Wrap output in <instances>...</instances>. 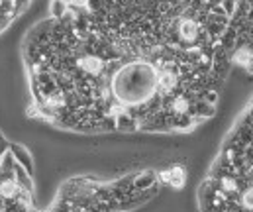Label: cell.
I'll list each match as a JSON object with an SVG mask.
<instances>
[{"label":"cell","instance_id":"6da1fadb","mask_svg":"<svg viewBox=\"0 0 253 212\" xmlns=\"http://www.w3.org/2000/svg\"><path fill=\"white\" fill-rule=\"evenodd\" d=\"M155 181H157V175L153 171H145V173H139V175L133 177L131 187L137 193H145L149 189H155Z\"/></svg>","mask_w":253,"mask_h":212},{"label":"cell","instance_id":"7a4b0ae2","mask_svg":"<svg viewBox=\"0 0 253 212\" xmlns=\"http://www.w3.org/2000/svg\"><path fill=\"white\" fill-rule=\"evenodd\" d=\"M10 151L14 153L16 163H20L26 171L34 173V161H32V155H30V151H28L24 145H20V143H10Z\"/></svg>","mask_w":253,"mask_h":212},{"label":"cell","instance_id":"3957f363","mask_svg":"<svg viewBox=\"0 0 253 212\" xmlns=\"http://www.w3.org/2000/svg\"><path fill=\"white\" fill-rule=\"evenodd\" d=\"M159 177H161V181H165L167 185L179 189V187H183L187 175H185V169H183V167H171V169H167V171H161Z\"/></svg>","mask_w":253,"mask_h":212},{"label":"cell","instance_id":"277c9868","mask_svg":"<svg viewBox=\"0 0 253 212\" xmlns=\"http://www.w3.org/2000/svg\"><path fill=\"white\" fill-rule=\"evenodd\" d=\"M49 12H51L53 20H59L65 12H67V4H65L63 0H53L51 6H49Z\"/></svg>","mask_w":253,"mask_h":212},{"label":"cell","instance_id":"5b68a950","mask_svg":"<svg viewBox=\"0 0 253 212\" xmlns=\"http://www.w3.org/2000/svg\"><path fill=\"white\" fill-rule=\"evenodd\" d=\"M8 147H10V141H6V138L0 134V155H2V153H4Z\"/></svg>","mask_w":253,"mask_h":212},{"label":"cell","instance_id":"8992f818","mask_svg":"<svg viewBox=\"0 0 253 212\" xmlns=\"http://www.w3.org/2000/svg\"><path fill=\"white\" fill-rule=\"evenodd\" d=\"M63 2H65V4H71V0H63Z\"/></svg>","mask_w":253,"mask_h":212}]
</instances>
